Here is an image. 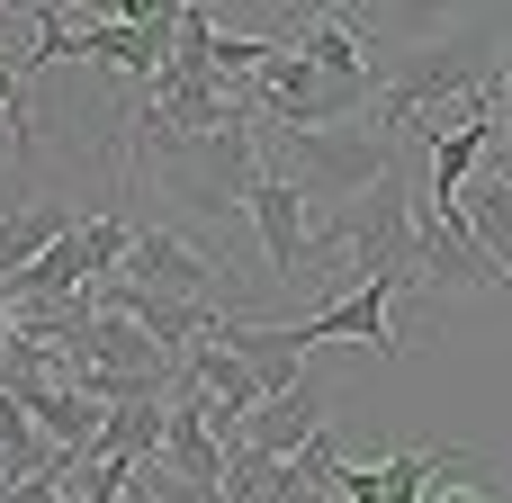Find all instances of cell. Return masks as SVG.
<instances>
[{"label":"cell","mask_w":512,"mask_h":503,"mask_svg":"<svg viewBox=\"0 0 512 503\" xmlns=\"http://www.w3.org/2000/svg\"><path fill=\"white\" fill-rule=\"evenodd\" d=\"M396 162H405V144L378 135L369 117H351V126H279V153H261V171L288 180L297 207H351V198L378 189Z\"/></svg>","instance_id":"cell-2"},{"label":"cell","mask_w":512,"mask_h":503,"mask_svg":"<svg viewBox=\"0 0 512 503\" xmlns=\"http://www.w3.org/2000/svg\"><path fill=\"white\" fill-rule=\"evenodd\" d=\"M243 216H252V234H261V261H270V279H279V288H297V279L315 270V261H306V207H297V189L261 171V180L243 189Z\"/></svg>","instance_id":"cell-7"},{"label":"cell","mask_w":512,"mask_h":503,"mask_svg":"<svg viewBox=\"0 0 512 503\" xmlns=\"http://www.w3.org/2000/svg\"><path fill=\"white\" fill-rule=\"evenodd\" d=\"M324 432H333V387L306 369L288 396H261L225 450H252V459H297V450H306V441H324Z\"/></svg>","instance_id":"cell-6"},{"label":"cell","mask_w":512,"mask_h":503,"mask_svg":"<svg viewBox=\"0 0 512 503\" xmlns=\"http://www.w3.org/2000/svg\"><path fill=\"white\" fill-rule=\"evenodd\" d=\"M459 225L477 234V252H486L495 270H512V180L477 171V180L459 189Z\"/></svg>","instance_id":"cell-10"},{"label":"cell","mask_w":512,"mask_h":503,"mask_svg":"<svg viewBox=\"0 0 512 503\" xmlns=\"http://www.w3.org/2000/svg\"><path fill=\"white\" fill-rule=\"evenodd\" d=\"M396 306L405 297H387V288H342L333 306H315L306 324H288L297 333V351H324V342H369V351H396L405 333H396Z\"/></svg>","instance_id":"cell-8"},{"label":"cell","mask_w":512,"mask_h":503,"mask_svg":"<svg viewBox=\"0 0 512 503\" xmlns=\"http://www.w3.org/2000/svg\"><path fill=\"white\" fill-rule=\"evenodd\" d=\"M414 288L423 297H495L504 288V270L477 252L459 207H423V189H414Z\"/></svg>","instance_id":"cell-5"},{"label":"cell","mask_w":512,"mask_h":503,"mask_svg":"<svg viewBox=\"0 0 512 503\" xmlns=\"http://www.w3.org/2000/svg\"><path fill=\"white\" fill-rule=\"evenodd\" d=\"M135 153H153L144 171L162 180V198H180L189 216H234L243 189L261 180V126H225V135H135Z\"/></svg>","instance_id":"cell-3"},{"label":"cell","mask_w":512,"mask_h":503,"mask_svg":"<svg viewBox=\"0 0 512 503\" xmlns=\"http://www.w3.org/2000/svg\"><path fill=\"white\" fill-rule=\"evenodd\" d=\"M117 279L126 288H144V297H171V306H189V315H243V288L180 234V225H135L126 234V261H117Z\"/></svg>","instance_id":"cell-4"},{"label":"cell","mask_w":512,"mask_h":503,"mask_svg":"<svg viewBox=\"0 0 512 503\" xmlns=\"http://www.w3.org/2000/svg\"><path fill=\"white\" fill-rule=\"evenodd\" d=\"M495 63H504V36L495 27H450V36H423V45H396L378 54V135H405L423 108H468L477 90H495Z\"/></svg>","instance_id":"cell-1"},{"label":"cell","mask_w":512,"mask_h":503,"mask_svg":"<svg viewBox=\"0 0 512 503\" xmlns=\"http://www.w3.org/2000/svg\"><path fill=\"white\" fill-rule=\"evenodd\" d=\"M207 342H216L225 360H243V369L261 378V396H288V387L306 378V351H297V333H288V324H261V315H225Z\"/></svg>","instance_id":"cell-9"}]
</instances>
